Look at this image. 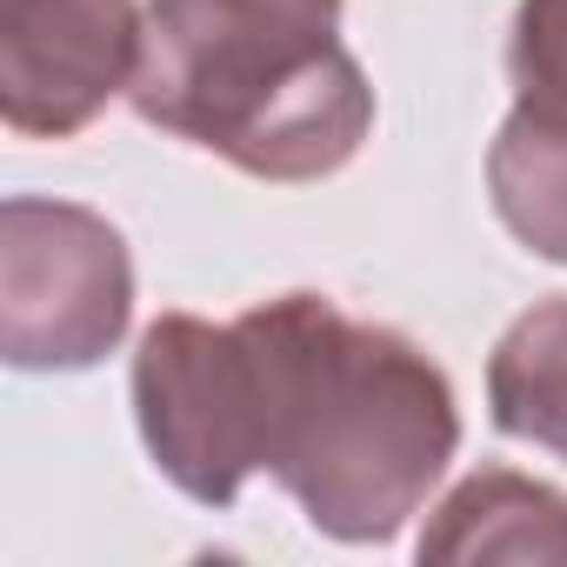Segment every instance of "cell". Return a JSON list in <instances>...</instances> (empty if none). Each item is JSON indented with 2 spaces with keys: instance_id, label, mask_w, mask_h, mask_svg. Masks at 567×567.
<instances>
[{
  "instance_id": "cell-5",
  "label": "cell",
  "mask_w": 567,
  "mask_h": 567,
  "mask_svg": "<svg viewBox=\"0 0 567 567\" xmlns=\"http://www.w3.org/2000/svg\"><path fill=\"white\" fill-rule=\"evenodd\" d=\"M421 560H567V501L547 481L481 467L434 507Z\"/></svg>"
},
{
  "instance_id": "cell-4",
  "label": "cell",
  "mask_w": 567,
  "mask_h": 567,
  "mask_svg": "<svg viewBox=\"0 0 567 567\" xmlns=\"http://www.w3.org/2000/svg\"><path fill=\"white\" fill-rule=\"evenodd\" d=\"M134 0H0V114L28 141L81 134L141 68Z\"/></svg>"
},
{
  "instance_id": "cell-7",
  "label": "cell",
  "mask_w": 567,
  "mask_h": 567,
  "mask_svg": "<svg viewBox=\"0 0 567 567\" xmlns=\"http://www.w3.org/2000/svg\"><path fill=\"white\" fill-rule=\"evenodd\" d=\"M487 194L527 254L567 267V121L514 107L487 147Z\"/></svg>"
},
{
  "instance_id": "cell-3",
  "label": "cell",
  "mask_w": 567,
  "mask_h": 567,
  "mask_svg": "<svg viewBox=\"0 0 567 567\" xmlns=\"http://www.w3.org/2000/svg\"><path fill=\"white\" fill-rule=\"evenodd\" d=\"M134 315L127 240L74 200L0 207V354L21 374H74L121 348Z\"/></svg>"
},
{
  "instance_id": "cell-2",
  "label": "cell",
  "mask_w": 567,
  "mask_h": 567,
  "mask_svg": "<svg viewBox=\"0 0 567 567\" xmlns=\"http://www.w3.org/2000/svg\"><path fill=\"white\" fill-rule=\"evenodd\" d=\"M127 94L141 121L280 187L341 174L374 127L341 0H147Z\"/></svg>"
},
{
  "instance_id": "cell-8",
  "label": "cell",
  "mask_w": 567,
  "mask_h": 567,
  "mask_svg": "<svg viewBox=\"0 0 567 567\" xmlns=\"http://www.w3.org/2000/svg\"><path fill=\"white\" fill-rule=\"evenodd\" d=\"M514 107L567 121V0H520L507 34Z\"/></svg>"
},
{
  "instance_id": "cell-1",
  "label": "cell",
  "mask_w": 567,
  "mask_h": 567,
  "mask_svg": "<svg viewBox=\"0 0 567 567\" xmlns=\"http://www.w3.org/2000/svg\"><path fill=\"white\" fill-rule=\"evenodd\" d=\"M134 421L187 501L227 507L267 467L348 547L394 540L461 447L447 374L328 295H280L234 321L161 315L134 354Z\"/></svg>"
},
{
  "instance_id": "cell-6",
  "label": "cell",
  "mask_w": 567,
  "mask_h": 567,
  "mask_svg": "<svg viewBox=\"0 0 567 567\" xmlns=\"http://www.w3.org/2000/svg\"><path fill=\"white\" fill-rule=\"evenodd\" d=\"M487 408L507 441H534L567 461V295L527 308L494 341Z\"/></svg>"
}]
</instances>
